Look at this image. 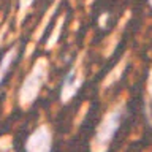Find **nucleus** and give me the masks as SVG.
Here are the masks:
<instances>
[{"instance_id": "nucleus-1", "label": "nucleus", "mask_w": 152, "mask_h": 152, "mask_svg": "<svg viewBox=\"0 0 152 152\" xmlns=\"http://www.w3.org/2000/svg\"><path fill=\"white\" fill-rule=\"evenodd\" d=\"M149 3H151V5H152V0H149Z\"/></svg>"}]
</instances>
